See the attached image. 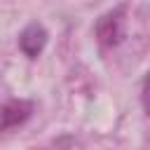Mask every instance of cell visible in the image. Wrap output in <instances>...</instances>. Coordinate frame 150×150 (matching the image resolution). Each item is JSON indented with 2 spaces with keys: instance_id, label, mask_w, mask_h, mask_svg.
<instances>
[{
  "instance_id": "1",
  "label": "cell",
  "mask_w": 150,
  "mask_h": 150,
  "mask_svg": "<svg viewBox=\"0 0 150 150\" xmlns=\"http://www.w3.org/2000/svg\"><path fill=\"white\" fill-rule=\"evenodd\" d=\"M19 45H21V49H23L26 56L35 59V56L45 49V45H47V30H45L40 23H30V26L21 33Z\"/></svg>"
},
{
  "instance_id": "2",
  "label": "cell",
  "mask_w": 150,
  "mask_h": 150,
  "mask_svg": "<svg viewBox=\"0 0 150 150\" xmlns=\"http://www.w3.org/2000/svg\"><path fill=\"white\" fill-rule=\"evenodd\" d=\"M28 115H30V103H26V101H12V103L2 105L0 108V131L19 127Z\"/></svg>"
},
{
  "instance_id": "3",
  "label": "cell",
  "mask_w": 150,
  "mask_h": 150,
  "mask_svg": "<svg viewBox=\"0 0 150 150\" xmlns=\"http://www.w3.org/2000/svg\"><path fill=\"white\" fill-rule=\"evenodd\" d=\"M101 26H108V30H105V28H98L101 40H103V42H110V45L117 42V35H120V19H117V14H108V16H103Z\"/></svg>"
},
{
  "instance_id": "4",
  "label": "cell",
  "mask_w": 150,
  "mask_h": 150,
  "mask_svg": "<svg viewBox=\"0 0 150 150\" xmlns=\"http://www.w3.org/2000/svg\"><path fill=\"white\" fill-rule=\"evenodd\" d=\"M143 98H145V108L150 110V77L145 80V91H143Z\"/></svg>"
}]
</instances>
